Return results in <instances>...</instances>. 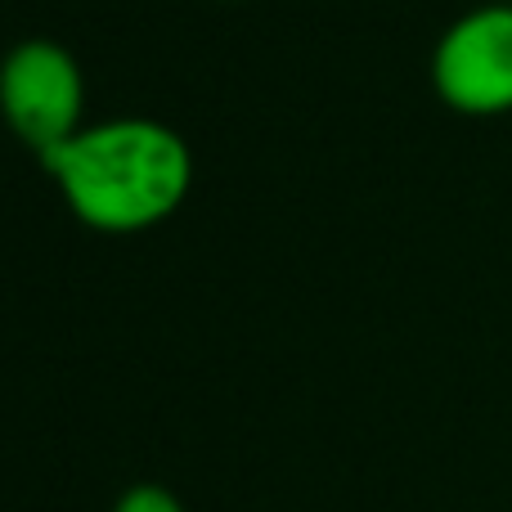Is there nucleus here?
<instances>
[{
  "label": "nucleus",
  "instance_id": "f257e3e1",
  "mask_svg": "<svg viewBox=\"0 0 512 512\" xmlns=\"http://www.w3.org/2000/svg\"><path fill=\"white\" fill-rule=\"evenodd\" d=\"M68 212L99 234H144L171 221L194 185L185 135L158 117H108L41 153Z\"/></svg>",
  "mask_w": 512,
  "mask_h": 512
},
{
  "label": "nucleus",
  "instance_id": "f03ea898",
  "mask_svg": "<svg viewBox=\"0 0 512 512\" xmlns=\"http://www.w3.org/2000/svg\"><path fill=\"white\" fill-rule=\"evenodd\" d=\"M81 113H86V77L72 50H63L59 41L32 36L0 59V117L36 158L77 135L86 126Z\"/></svg>",
  "mask_w": 512,
  "mask_h": 512
},
{
  "label": "nucleus",
  "instance_id": "7ed1b4c3",
  "mask_svg": "<svg viewBox=\"0 0 512 512\" xmlns=\"http://www.w3.org/2000/svg\"><path fill=\"white\" fill-rule=\"evenodd\" d=\"M432 90L450 113H512V5H477L441 32L432 50Z\"/></svg>",
  "mask_w": 512,
  "mask_h": 512
},
{
  "label": "nucleus",
  "instance_id": "20e7f679",
  "mask_svg": "<svg viewBox=\"0 0 512 512\" xmlns=\"http://www.w3.org/2000/svg\"><path fill=\"white\" fill-rule=\"evenodd\" d=\"M113 512H185L176 495L167 486H153V481H140V486L122 490V499L113 504Z\"/></svg>",
  "mask_w": 512,
  "mask_h": 512
}]
</instances>
